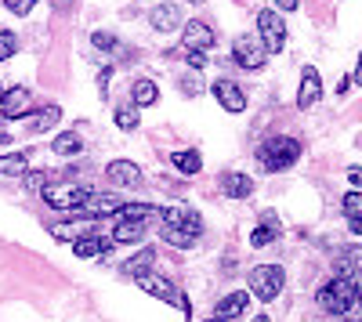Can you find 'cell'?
Listing matches in <instances>:
<instances>
[{"instance_id":"cell-41","label":"cell","mask_w":362,"mask_h":322,"mask_svg":"<svg viewBox=\"0 0 362 322\" xmlns=\"http://www.w3.org/2000/svg\"><path fill=\"white\" fill-rule=\"evenodd\" d=\"M8 141H11V134H8V131H0V145H8Z\"/></svg>"},{"instance_id":"cell-9","label":"cell","mask_w":362,"mask_h":322,"mask_svg":"<svg viewBox=\"0 0 362 322\" xmlns=\"http://www.w3.org/2000/svg\"><path fill=\"white\" fill-rule=\"evenodd\" d=\"M141 290H145V294L148 297H160L163 304H177L181 301V294H177V286L167 279V275H156V272H145V275H138L134 279Z\"/></svg>"},{"instance_id":"cell-11","label":"cell","mask_w":362,"mask_h":322,"mask_svg":"<svg viewBox=\"0 0 362 322\" xmlns=\"http://www.w3.org/2000/svg\"><path fill=\"white\" fill-rule=\"evenodd\" d=\"M105 178L116 185V189H138L141 185V167L131 163V160H112L105 167Z\"/></svg>"},{"instance_id":"cell-38","label":"cell","mask_w":362,"mask_h":322,"mask_svg":"<svg viewBox=\"0 0 362 322\" xmlns=\"http://www.w3.org/2000/svg\"><path fill=\"white\" fill-rule=\"evenodd\" d=\"M276 4H279V11H297L300 0H276Z\"/></svg>"},{"instance_id":"cell-42","label":"cell","mask_w":362,"mask_h":322,"mask_svg":"<svg viewBox=\"0 0 362 322\" xmlns=\"http://www.w3.org/2000/svg\"><path fill=\"white\" fill-rule=\"evenodd\" d=\"M355 304H362V286H358V297H355Z\"/></svg>"},{"instance_id":"cell-20","label":"cell","mask_w":362,"mask_h":322,"mask_svg":"<svg viewBox=\"0 0 362 322\" xmlns=\"http://www.w3.org/2000/svg\"><path fill=\"white\" fill-rule=\"evenodd\" d=\"M148 22H153V29H160V33H174L177 22H181V8L177 4H156L148 11Z\"/></svg>"},{"instance_id":"cell-19","label":"cell","mask_w":362,"mask_h":322,"mask_svg":"<svg viewBox=\"0 0 362 322\" xmlns=\"http://www.w3.org/2000/svg\"><path fill=\"white\" fill-rule=\"evenodd\" d=\"M153 265H156V250H153V246H141L134 257H127L124 265H119V272L131 275V279H138V275H145V272H153Z\"/></svg>"},{"instance_id":"cell-17","label":"cell","mask_w":362,"mask_h":322,"mask_svg":"<svg viewBox=\"0 0 362 322\" xmlns=\"http://www.w3.org/2000/svg\"><path fill=\"white\" fill-rule=\"evenodd\" d=\"M58 120H62V109H58V105H40L33 116H25V131H29V134H44V131H51Z\"/></svg>"},{"instance_id":"cell-7","label":"cell","mask_w":362,"mask_h":322,"mask_svg":"<svg viewBox=\"0 0 362 322\" xmlns=\"http://www.w3.org/2000/svg\"><path fill=\"white\" fill-rule=\"evenodd\" d=\"M232 58H235V66L239 69H250V73H257V69H264V62H268V51H264V44L257 40V37H235V44H232Z\"/></svg>"},{"instance_id":"cell-33","label":"cell","mask_w":362,"mask_h":322,"mask_svg":"<svg viewBox=\"0 0 362 322\" xmlns=\"http://www.w3.org/2000/svg\"><path fill=\"white\" fill-rule=\"evenodd\" d=\"M22 178H25V189H29V192H40V189L47 185V174H40V170H25Z\"/></svg>"},{"instance_id":"cell-14","label":"cell","mask_w":362,"mask_h":322,"mask_svg":"<svg viewBox=\"0 0 362 322\" xmlns=\"http://www.w3.org/2000/svg\"><path fill=\"white\" fill-rule=\"evenodd\" d=\"M214 98H218V105L225 109V112H243L247 109V95L239 91V87L232 83V80H214Z\"/></svg>"},{"instance_id":"cell-40","label":"cell","mask_w":362,"mask_h":322,"mask_svg":"<svg viewBox=\"0 0 362 322\" xmlns=\"http://www.w3.org/2000/svg\"><path fill=\"white\" fill-rule=\"evenodd\" d=\"M351 83H358V87H362V58H358V69H355V76H351Z\"/></svg>"},{"instance_id":"cell-45","label":"cell","mask_w":362,"mask_h":322,"mask_svg":"<svg viewBox=\"0 0 362 322\" xmlns=\"http://www.w3.org/2000/svg\"><path fill=\"white\" fill-rule=\"evenodd\" d=\"M206 322H225V318H218V315H214V318H206Z\"/></svg>"},{"instance_id":"cell-21","label":"cell","mask_w":362,"mask_h":322,"mask_svg":"<svg viewBox=\"0 0 362 322\" xmlns=\"http://www.w3.org/2000/svg\"><path fill=\"white\" fill-rule=\"evenodd\" d=\"M145 232H148V221H116L112 228V243H141L145 239Z\"/></svg>"},{"instance_id":"cell-44","label":"cell","mask_w":362,"mask_h":322,"mask_svg":"<svg viewBox=\"0 0 362 322\" xmlns=\"http://www.w3.org/2000/svg\"><path fill=\"white\" fill-rule=\"evenodd\" d=\"M337 322H362V318H337Z\"/></svg>"},{"instance_id":"cell-12","label":"cell","mask_w":362,"mask_h":322,"mask_svg":"<svg viewBox=\"0 0 362 322\" xmlns=\"http://www.w3.org/2000/svg\"><path fill=\"white\" fill-rule=\"evenodd\" d=\"M116 243H112V236H98L95 228H90V236H76L73 239V254L80 257V261H90V257H102V254H109Z\"/></svg>"},{"instance_id":"cell-25","label":"cell","mask_w":362,"mask_h":322,"mask_svg":"<svg viewBox=\"0 0 362 322\" xmlns=\"http://www.w3.org/2000/svg\"><path fill=\"white\" fill-rule=\"evenodd\" d=\"M156 102H160V87H156V80H134V87H131V105L148 109V105H156Z\"/></svg>"},{"instance_id":"cell-15","label":"cell","mask_w":362,"mask_h":322,"mask_svg":"<svg viewBox=\"0 0 362 322\" xmlns=\"http://www.w3.org/2000/svg\"><path fill=\"white\" fill-rule=\"evenodd\" d=\"M250 308V294L247 290H235V294H225L221 301H218V308H214V315L218 318H225V322H232V318H239Z\"/></svg>"},{"instance_id":"cell-6","label":"cell","mask_w":362,"mask_h":322,"mask_svg":"<svg viewBox=\"0 0 362 322\" xmlns=\"http://www.w3.org/2000/svg\"><path fill=\"white\" fill-rule=\"evenodd\" d=\"M29 109H33V91L25 83H11L0 91V116L4 120H25Z\"/></svg>"},{"instance_id":"cell-13","label":"cell","mask_w":362,"mask_h":322,"mask_svg":"<svg viewBox=\"0 0 362 322\" xmlns=\"http://www.w3.org/2000/svg\"><path fill=\"white\" fill-rule=\"evenodd\" d=\"M119 207H124V199H119V196H98V192H90V199L83 203L76 214L80 217H116Z\"/></svg>"},{"instance_id":"cell-27","label":"cell","mask_w":362,"mask_h":322,"mask_svg":"<svg viewBox=\"0 0 362 322\" xmlns=\"http://www.w3.org/2000/svg\"><path fill=\"white\" fill-rule=\"evenodd\" d=\"M51 149H54L58 156H76V153H83V138H80L76 131H66V134H58V138L51 141Z\"/></svg>"},{"instance_id":"cell-22","label":"cell","mask_w":362,"mask_h":322,"mask_svg":"<svg viewBox=\"0 0 362 322\" xmlns=\"http://www.w3.org/2000/svg\"><path fill=\"white\" fill-rule=\"evenodd\" d=\"M279 239V221H276V214H261V225L250 232V246H268V243H276Z\"/></svg>"},{"instance_id":"cell-2","label":"cell","mask_w":362,"mask_h":322,"mask_svg":"<svg viewBox=\"0 0 362 322\" xmlns=\"http://www.w3.org/2000/svg\"><path fill=\"white\" fill-rule=\"evenodd\" d=\"M297 160H300V141H297V138L276 134V138H264V141L257 145V163H261L268 174L290 170Z\"/></svg>"},{"instance_id":"cell-43","label":"cell","mask_w":362,"mask_h":322,"mask_svg":"<svg viewBox=\"0 0 362 322\" xmlns=\"http://www.w3.org/2000/svg\"><path fill=\"white\" fill-rule=\"evenodd\" d=\"M254 322H268V315H257V318H254Z\"/></svg>"},{"instance_id":"cell-30","label":"cell","mask_w":362,"mask_h":322,"mask_svg":"<svg viewBox=\"0 0 362 322\" xmlns=\"http://www.w3.org/2000/svg\"><path fill=\"white\" fill-rule=\"evenodd\" d=\"M90 44H95L98 51H116L119 47V40L112 33H105V29H95V33H90Z\"/></svg>"},{"instance_id":"cell-5","label":"cell","mask_w":362,"mask_h":322,"mask_svg":"<svg viewBox=\"0 0 362 322\" xmlns=\"http://www.w3.org/2000/svg\"><path fill=\"white\" fill-rule=\"evenodd\" d=\"M40 196H44L47 207H54V210H73V214H76L83 203L90 199V189H80V185H44Z\"/></svg>"},{"instance_id":"cell-46","label":"cell","mask_w":362,"mask_h":322,"mask_svg":"<svg viewBox=\"0 0 362 322\" xmlns=\"http://www.w3.org/2000/svg\"><path fill=\"white\" fill-rule=\"evenodd\" d=\"M189 4H203V0H189Z\"/></svg>"},{"instance_id":"cell-28","label":"cell","mask_w":362,"mask_h":322,"mask_svg":"<svg viewBox=\"0 0 362 322\" xmlns=\"http://www.w3.org/2000/svg\"><path fill=\"white\" fill-rule=\"evenodd\" d=\"M112 124H116L119 131H134V127L141 124V112H138V105H119V109L112 112Z\"/></svg>"},{"instance_id":"cell-39","label":"cell","mask_w":362,"mask_h":322,"mask_svg":"<svg viewBox=\"0 0 362 322\" xmlns=\"http://www.w3.org/2000/svg\"><path fill=\"white\" fill-rule=\"evenodd\" d=\"M348 228L355 232V236H362V217H348Z\"/></svg>"},{"instance_id":"cell-1","label":"cell","mask_w":362,"mask_h":322,"mask_svg":"<svg viewBox=\"0 0 362 322\" xmlns=\"http://www.w3.org/2000/svg\"><path fill=\"white\" fill-rule=\"evenodd\" d=\"M358 275H334L329 279L319 294H315V301H319V308L322 311H329V315H348L351 308H355V297H358Z\"/></svg>"},{"instance_id":"cell-26","label":"cell","mask_w":362,"mask_h":322,"mask_svg":"<svg viewBox=\"0 0 362 322\" xmlns=\"http://www.w3.org/2000/svg\"><path fill=\"white\" fill-rule=\"evenodd\" d=\"M170 163L177 167V174H189V178H192V174H199V170H203V156H199L196 149L174 153V156H170Z\"/></svg>"},{"instance_id":"cell-16","label":"cell","mask_w":362,"mask_h":322,"mask_svg":"<svg viewBox=\"0 0 362 322\" xmlns=\"http://www.w3.org/2000/svg\"><path fill=\"white\" fill-rule=\"evenodd\" d=\"M160 217H163V225H189V228L203 232V217H199V210L185 207V203H174V207H163V210H160Z\"/></svg>"},{"instance_id":"cell-10","label":"cell","mask_w":362,"mask_h":322,"mask_svg":"<svg viewBox=\"0 0 362 322\" xmlns=\"http://www.w3.org/2000/svg\"><path fill=\"white\" fill-rule=\"evenodd\" d=\"M319 98H322L319 69L315 66H305V69H300V87H297V109H312Z\"/></svg>"},{"instance_id":"cell-3","label":"cell","mask_w":362,"mask_h":322,"mask_svg":"<svg viewBox=\"0 0 362 322\" xmlns=\"http://www.w3.org/2000/svg\"><path fill=\"white\" fill-rule=\"evenodd\" d=\"M257 40L264 44L268 54H279L286 47V22L276 8H264L257 11Z\"/></svg>"},{"instance_id":"cell-31","label":"cell","mask_w":362,"mask_h":322,"mask_svg":"<svg viewBox=\"0 0 362 322\" xmlns=\"http://www.w3.org/2000/svg\"><path fill=\"white\" fill-rule=\"evenodd\" d=\"M344 214L348 217H362V189H351L344 196Z\"/></svg>"},{"instance_id":"cell-18","label":"cell","mask_w":362,"mask_h":322,"mask_svg":"<svg viewBox=\"0 0 362 322\" xmlns=\"http://www.w3.org/2000/svg\"><path fill=\"white\" fill-rule=\"evenodd\" d=\"M160 236H163L170 246H177V250H189V246H196V239L203 236V232H196V228H189V225H163Z\"/></svg>"},{"instance_id":"cell-37","label":"cell","mask_w":362,"mask_h":322,"mask_svg":"<svg viewBox=\"0 0 362 322\" xmlns=\"http://www.w3.org/2000/svg\"><path fill=\"white\" fill-rule=\"evenodd\" d=\"M348 181H351L355 189H362V167H348Z\"/></svg>"},{"instance_id":"cell-35","label":"cell","mask_w":362,"mask_h":322,"mask_svg":"<svg viewBox=\"0 0 362 322\" xmlns=\"http://www.w3.org/2000/svg\"><path fill=\"white\" fill-rule=\"evenodd\" d=\"M185 62H189L192 73H199V69H206L210 58H206V51H189V54H185Z\"/></svg>"},{"instance_id":"cell-8","label":"cell","mask_w":362,"mask_h":322,"mask_svg":"<svg viewBox=\"0 0 362 322\" xmlns=\"http://www.w3.org/2000/svg\"><path fill=\"white\" fill-rule=\"evenodd\" d=\"M214 40H218L214 29H210L203 18H189L185 29H181V47H185V51H210Z\"/></svg>"},{"instance_id":"cell-32","label":"cell","mask_w":362,"mask_h":322,"mask_svg":"<svg viewBox=\"0 0 362 322\" xmlns=\"http://www.w3.org/2000/svg\"><path fill=\"white\" fill-rule=\"evenodd\" d=\"M18 51V40H15V33H4V29H0V62H4V58H11Z\"/></svg>"},{"instance_id":"cell-4","label":"cell","mask_w":362,"mask_h":322,"mask_svg":"<svg viewBox=\"0 0 362 322\" xmlns=\"http://www.w3.org/2000/svg\"><path fill=\"white\" fill-rule=\"evenodd\" d=\"M283 282H286V272L279 265H257L250 272V294L268 304V301H276L283 294Z\"/></svg>"},{"instance_id":"cell-47","label":"cell","mask_w":362,"mask_h":322,"mask_svg":"<svg viewBox=\"0 0 362 322\" xmlns=\"http://www.w3.org/2000/svg\"><path fill=\"white\" fill-rule=\"evenodd\" d=\"M0 91H4V87H0Z\"/></svg>"},{"instance_id":"cell-23","label":"cell","mask_w":362,"mask_h":322,"mask_svg":"<svg viewBox=\"0 0 362 322\" xmlns=\"http://www.w3.org/2000/svg\"><path fill=\"white\" fill-rule=\"evenodd\" d=\"M221 192L228 199H247V196H254V178H247V174H225Z\"/></svg>"},{"instance_id":"cell-34","label":"cell","mask_w":362,"mask_h":322,"mask_svg":"<svg viewBox=\"0 0 362 322\" xmlns=\"http://www.w3.org/2000/svg\"><path fill=\"white\" fill-rule=\"evenodd\" d=\"M37 4H40V0H4V8H8L11 15H29Z\"/></svg>"},{"instance_id":"cell-24","label":"cell","mask_w":362,"mask_h":322,"mask_svg":"<svg viewBox=\"0 0 362 322\" xmlns=\"http://www.w3.org/2000/svg\"><path fill=\"white\" fill-rule=\"evenodd\" d=\"M163 207L156 203H124V207L116 210V221H148V217H160Z\"/></svg>"},{"instance_id":"cell-29","label":"cell","mask_w":362,"mask_h":322,"mask_svg":"<svg viewBox=\"0 0 362 322\" xmlns=\"http://www.w3.org/2000/svg\"><path fill=\"white\" fill-rule=\"evenodd\" d=\"M25 167H29V156H25V153L0 156V174H8V178H15V174H25Z\"/></svg>"},{"instance_id":"cell-36","label":"cell","mask_w":362,"mask_h":322,"mask_svg":"<svg viewBox=\"0 0 362 322\" xmlns=\"http://www.w3.org/2000/svg\"><path fill=\"white\" fill-rule=\"evenodd\" d=\"M109 80H112V69H102V73H98V95H102V98L109 95Z\"/></svg>"}]
</instances>
